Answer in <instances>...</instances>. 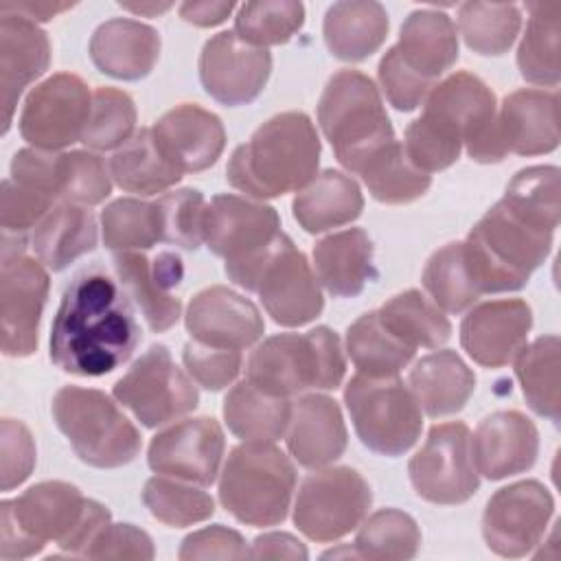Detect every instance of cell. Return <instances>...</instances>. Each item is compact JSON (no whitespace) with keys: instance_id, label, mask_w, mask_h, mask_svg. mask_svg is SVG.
Listing matches in <instances>:
<instances>
[{"instance_id":"f546056e","label":"cell","mask_w":561,"mask_h":561,"mask_svg":"<svg viewBox=\"0 0 561 561\" xmlns=\"http://www.w3.org/2000/svg\"><path fill=\"white\" fill-rule=\"evenodd\" d=\"M392 48L405 68L436 85V79L458 59V33L447 13L419 9L405 18Z\"/></svg>"},{"instance_id":"11a10c76","label":"cell","mask_w":561,"mask_h":561,"mask_svg":"<svg viewBox=\"0 0 561 561\" xmlns=\"http://www.w3.org/2000/svg\"><path fill=\"white\" fill-rule=\"evenodd\" d=\"M403 149L414 167L425 173H434L451 167L458 160L462 145L443 134L425 116H419L405 129Z\"/></svg>"},{"instance_id":"5bb4252c","label":"cell","mask_w":561,"mask_h":561,"mask_svg":"<svg viewBox=\"0 0 561 561\" xmlns=\"http://www.w3.org/2000/svg\"><path fill=\"white\" fill-rule=\"evenodd\" d=\"M408 473L414 491L440 506L467 502L480 486V473L471 458V432L465 423H438L423 447L412 456Z\"/></svg>"},{"instance_id":"277c9868","label":"cell","mask_w":561,"mask_h":561,"mask_svg":"<svg viewBox=\"0 0 561 561\" xmlns=\"http://www.w3.org/2000/svg\"><path fill=\"white\" fill-rule=\"evenodd\" d=\"M318 123L337 162L351 173L394 142V129L373 79L359 70L335 72L320 96Z\"/></svg>"},{"instance_id":"f1b7e54d","label":"cell","mask_w":561,"mask_h":561,"mask_svg":"<svg viewBox=\"0 0 561 561\" xmlns=\"http://www.w3.org/2000/svg\"><path fill=\"white\" fill-rule=\"evenodd\" d=\"M160 57V35L149 24L129 18L103 22L90 37L92 64L114 79L138 81Z\"/></svg>"},{"instance_id":"ffe728a7","label":"cell","mask_w":561,"mask_h":561,"mask_svg":"<svg viewBox=\"0 0 561 561\" xmlns=\"http://www.w3.org/2000/svg\"><path fill=\"white\" fill-rule=\"evenodd\" d=\"M224 447V432L215 419H184L151 438L147 462L160 476L208 486L219 473Z\"/></svg>"},{"instance_id":"5b68a950","label":"cell","mask_w":561,"mask_h":561,"mask_svg":"<svg viewBox=\"0 0 561 561\" xmlns=\"http://www.w3.org/2000/svg\"><path fill=\"white\" fill-rule=\"evenodd\" d=\"M344 373L342 344L329 327L272 335L252 351L245 366L252 386L285 399L305 390H335Z\"/></svg>"},{"instance_id":"03108f58","label":"cell","mask_w":561,"mask_h":561,"mask_svg":"<svg viewBox=\"0 0 561 561\" xmlns=\"http://www.w3.org/2000/svg\"><path fill=\"white\" fill-rule=\"evenodd\" d=\"M121 7L131 13H138V15H158V13H164L167 9H171V2H140V4L121 2Z\"/></svg>"},{"instance_id":"681fc988","label":"cell","mask_w":561,"mask_h":561,"mask_svg":"<svg viewBox=\"0 0 561 561\" xmlns=\"http://www.w3.org/2000/svg\"><path fill=\"white\" fill-rule=\"evenodd\" d=\"M103 243L114 252L149 250L160 241L158 210L153 202L121 197L101 213Z\"/></svg>"},{"instance_id":"836d02e7","label":"cell","mask_w":561,"mask_h":561,"mask_svg":"<svg viewBox=\"0 0 561 561\" xmlns=\"http://www.w3.org/2000/svg\"><path fill=\"white\" fill-rule=\"evenodd\" d=\"M388 13L373 0H346L329 7L322 24L324 44L342 61L370 57L388 35Z\"/></svg>"},{"instance_id":"f907efd6","label":"cell","mask_w":561,"mask_h":561,"mask_svg":"<svg viewBox=\"0 0 561 561\" xmlns=\"http://www.w3.org/2000/svg\"><path fill=\"white\" fill-rule=\"evenodd\" d=\"M136 127V105L131 96L116 88H96L92 92V110L81 142L96 151L123 147Z\"/></svg>"},{"instance_id":"680465c9","label":"cell","mask_w":561,"mask_h":561,"mask_svg":"<svg viewBox=\"0 0 561 561\" xmlns=\"http://www.w3.org/2000/svg\"><path fill=\"white\" fill-rule=\"evenodd\" d=\"M0 456H2V471H0V486L2 491H11L22 484L33 467H35V440L28 427L15 419H2L0 425Z\"/></svg>"},{"instance_id":"9c48e42d","label":"cell","mask_w":561,"mask_h":561,"mask_svg":"<svg viewBox=\"0 0 561 561\" xmlns=\"http://www.w3.org/2000/svg\"><path fill=\"white\" fill-rule=\"evenodd\" d=\"M276 208L239 195H215L204 215V243L226 261V274L254 291L259 272L280 237Z\"/></svg>"},{"instance_id":"44dd1931","label":"cell","mask_w":561,"mask_h":561,"mask_svg":"<svg viewBox=\"0 0 561 561\" xmlns=\"http://www.w3.org/2000/svg\"><path fill=\"white\" fill-rule=\"evenodd\" d=\"M184 324L191 340L230 351L252 346L265 329L256 305L221 285L206 287L191 298Z\"/></svg>"},{"instance_id":"cb8c5ba5","label":"cell","mask_w":561,"mask_h":561,"mask_svg":"<svg viewBox=\"0 0 561 561\" xmlns=\"http://www.w3.org/2000/svg\"><path fill=\"white\" fill-rule=\"evenodd\" d=\"M114 270L151 331L162 333L178 322L182 305L173 296V289L184 276L178 254L160 252L156 259H147L140 252H118L114 256Z\"/></svg>"},{"instance_id":"8fae6325","label":"cell","mask_w":561,"mask_h":561,"mask_svg":"<svg viewBox=\"0 0 561 561\" xmlns=\"http://www.w3.org/2000/svg\"><path fill=\"white\" fill-rule=\"evenodd\" d=\"M423 116L456 138L476 162L506 158L497 127V105L491 88L471 72H454L425 99Z\"/></svg>"},{"instance_id":"ab89813d","label":"cell","mask_w":561,"mask_h":561,"mask_svg":"<svg viewBox=\"0 0 561 561\" xmlns=\"http://www.w3.org/2000/svg\"><path fill=\"white\" fill-rule=\"evenodd\" d=\"M377 316L392 335L412 348H438L451 335V324L443 309L416 289L392 296L377 309Z\"/></svg>"},{"instance_id":"f5cc1de1","label":"cell","mask_w":561,"mask_h":561,"mask_svg":"<svg viewBox=\"0 0 561 561\" xmlns=\"http://www.w3.org/2000/svg\"><path fill=\"white\" fill-rule=\"evenodd\" d=\"M112 173L101 156L90 151H68L57 156L59 197L79 206L101 204L112 193Z\"/></svg>"},{"instance_id":"be15d7a7","label":"cell","mask_w":561,"mask_h":561,"mask_svg":"<svg viewBox=\"0 0 561 561\" xmlns=\"http://www.w3.org/2000/svg\"><path fill=\"white\" fill-rule=\"evenodd\" d=\"M234 9V2H184L180 15L184 22L195 26H217Z\"/></svg>"},{"instance_id":"d4e9b609","label":"cell","mask_w":561,"mask_h":561,"mask_svg":"<svg viewBox=\"0 0 561 561\" xmlns=\"http://www.w3.org/2000/svg\"><path fill=\"white\" fill-rule=\"evenodd\" d=\"M539 454L535 423L517 410H500L480 421L471 436L476 471L489 480H502L528 471Z\"/></svg>"},{"instance_id":"8d00e7d4","label":"cell","mask_w":561,"mask_h":561,"mask_svg":"<svg viewBox=\"0 0 561 561\" xmlns=\"http://www.w3.org/2000/svg\"><path fill=\"white\" fill-rule=\"evenodd\" d=\"M528 24L517 48V66L528 83L554 88L559 83V37H561V2H528Z\"/></svg>"},{"instance_id":"7c38bea8","label":"cell","mask_w":561,"mask_h":561,"mask_svg":"<svg viewBox=\"0 0 561 561\" xmlns=\"http://www.w3.org/2000/svg\"><path fill=\"white\" fill-rule=\"evenodd\" d=\"M373 493L359 471L331 467L311 473L296 497L294 524L311 541H335L368 515Z\"/></svg>"},{"instance_id":"8992f818","label":"cell","mask_w":561,"mask_h":561,"mask_svg":"<svg viewBox=\"0 0 561 561\" xmlns=\"http://www.w3.org/2000/svg\"><path fill=\"white\" fill-rule=\"evenodd\" d=\"M552 234L515 215L502 199L491 206L465 239L482 294L522 289L550 254Z\"/></svg>"},{"instance_id":"4dcf8cb0","label":"cell","mask_w":561,"mask_h":561,"mask_svg":"<svg viewBox=\"0 0 561 561\" xmlns=\"http://www.w3.org/2000/svg\"><path fill=\"white\" fill-rule=\"evenodd\" d=\"M410 390L425 414L438 419L465 408L476 388L473 370L456 351H436L421 357L408 377Z\"/></svg>"},{"instance_id":"f6af8a7d","label":"cell","mask_w":561,"mask_h":561,"mask_svg":"<svg viewBox=\"0 0 561 561\" xmlns=\"http://www.w3.org/2000/svg\"><path fill=\"white\" fill-rule=\"evenodd\" d=\"M502 202L528 224L554 232L559 226V169L541 164L517 171Z\"/></svg>"},{"instance_id":"4316f807","label":"cell","mask_w":561,"mask_h":561,"mask_svg":"<svg viewBox=\"0 0 561 561\" xmlns=\"http://www.w3.org/2000/svg\"><path fill=\"white\" fill-rule=\"evenodd\" d=\"M506 156H541L559 145V96L554 90L524 88L511 92L497 112Z\"/></svg>"},{"instance_id":"db71d44e","label":"cell","mask_w":561,"mask_h":561,"mask_svg":"<svg viewBox=\"0 0 561 561\" xmlns=\"http://www.w3.org/2000/svg\"><path fill=\"white\" fill-rule=\"evenodd\" d=\"M57 193L18 178H7L0 193V224L4 232L24 234L35 228L53 208Z\"/></svg>"},{"instance_id":"d6986e66","label":"cell","mask_w":561,"mask_h":561,"mask_svg":"<svg viewBox=\"0 0 561 561\" xmlns=\"http://www.w3.org/2000/svg\"><path fill=\"white\" fill-rule=\"evenodd\" d=\"M270 72V50L245 44L234 31L213 35L199 55L202 85L224 105L252 103L267 85Z\"/></svg>"},{"instance_id":"816d5d0a","label":"cell","mask_w":561,"mask_h":561,"mask_svg":"<svg viewBox=\"0 0 561 561\" xmlns=\"http://www.w3.org/2000/svg\"><path fill=\"white\" fill-rule=\"evenodd\" d=\"M160 241L175 243L184 250H197L204 241L206 202L197 188L162 193L156 202Z\"/></svg>"},{"instance_id":"3957f363","label":"cell","mask_w":561,"mask_h":561,"mask_svg":"<svg viewBox=\"0 0 561 561\" xmlns=\"http://www.w3.org/2000/svg\"><path fill=\"white\" fill-rule=\"evenodd\" d=\"M320 164V138L302 112H283L265 121L245 145H239L226 167L230 186L272 199L302 191Z\"/></svg>"},{"instance_id":"7bdbcfd3","label":"cell","mask_w":561,"mask_h":561,"mask_svg":"<svg viewBox=\"0 0 561 561\" xmlns=\"http://www.w3.org/2000/svg\"><path fill=\"white\" fill-rule=\"evenodd\" d=\"M368 193L383 204H408L425 195L432 184L430 173L414 167L399 140L373 156L357 173Z\"/></svg>"},{"instance_id":"484cf974","label":"cell","mask_w":561,"mask_h":561,"mask_svg":"<svg viewBox=\"0 0 561 561\" xmlns=\"http://www.w3.org/2000/svg\"><path fill=\"white\" fill-rule=\"evenodd\" d=\"M50 64V42L37 22L0 11V99L2 131L7 134L18 99Z\"/></svg>"},{"instance_id":"6f0895ef","label":"cell","mask_w":561,"mask_h":561,"mask_svg":"<svg viewBox=\"0 0 561 561\" xmlns=\"http://www.w3.org/2000/svg\"><path fill=\"white\" fill-rule=\"evenodd\" d=\"M377 75L388 103L399 112L416 110L434 88V83L421 79L410 68H405L394 48H390L381 57Z\"/></svg>"},{"instance_id":"d590c367","label":"cell","mask_w":561,"mask_h":561,"mask_svg":"<svg viewBox=\"0 0 561 561\" xmlns=\"http://www.w3.org/2000/svg\"><path fill=\"white\" fill-rule=\"evenodd\" d=\"M289 416V399L267 394L248 379L237 383L224 399L226 425L241 440L274 443L287 434Z\"/></svg>"},{"instance_id":"d6a6232c","label":"cell","mask_w":561,"mask_h":561,"mask_svg":"<svg viewBox=\"0 0 561 561\" xmlns=\"http://www.w3.org/2000/svg\"><path fill=\"white\" fill-rule=\"evenodd\" d=\"M291 208L300 228L318 234L355 221L362 215L364 197L353 178L342 171L327 169L298 191Z\"/></svg>"},{"instance_id":"2e32d148","label":"cell","mask_w":561,"mask_h":561,"mask_svg":"<svg viewBox=\"0 0 561 561\" xmlns=\"http://www.w3.org/2000/svg\"><path fill=\"white\" fill-rule=\"evenodd\" d=\"M22 250L7 252L0 272V346L7 357L35 353L39 320L48 296V272Z\"/></svg>"},{"instance_id":"83f0119b","label":"cell","mask_w":561,"mask_h":561,"mask_svg":"<svg viewBox=\"0 0 561 561\" xmlns=\"http://www.w3.org/2000/svg\"><path fill=\"white\" fill-rule=\"evenodd\" d=\"M348 443L340 405L324 394H305L291 405L287 449L305 469H322L337 460Z\"/></svg>"},{"instance_id":"7dc6e473","label":"cell","mask_w":561,"mask_h":561,"mask_svg":"<svg viewBox=\"0 0 561 561\" xmlns=\"http://www.w3.org/2000/svg\"><path fill=\"white\" fill-rule=\"evenodd\" d=\"M142 502L158 522L173 528L193 526L215 513V502L206 491L169 476L149 478L142 489Z\"/></svg>"},{"instance_id":"ee69618b","label":"cell","mask_w":561,"mask_h":561,"mask_svg":"<svg viewBox=\"0 0 561 561\" xmlns=\"http://www.w3.org/2000/svg\"><path fill=\"white\" fill-rule=\"evenodd\" d=\"M421 546L419 524L403 511L381 508L373 513L355 537V554L373 561H405Z\"/></svg>"},{"instance_id":"603a6c76","label":"cell","mask_w":561,"mask_h":561,"mask_svg":"<svg viewBox=\"0 0 561 561\" xmlns=\"http://www.w3.org/2000/svg\"><path fill=\"white\" fill-rule=\"evenodd\" d=\"M151 136L164 160L182 175L210 169L226 147L221 118L195 103L164 112L151 127Z\"/></svg>"},{"instance_id":"6125c7cd","label":"cell","mask_w":561,"mask_h":561,"mask_svg":"<svg viewBox=\"0 0 561 561\" xmlns=\"http://www.w3.org/2000/svg\"><path fill=\"white\" fill-rule=\"evenodd\" d=\"M252 559H307V548L289 533H265L252 541Z\"/></svg>"},{"instance_id":"bcb514c9","label":"cell","mask_w":561,"mask_h":561,"mask_svg":"<svg viewBox=\"0 0 561 561\" xmlns=\"http://www.w3.org/2000/svg\"><path fill=\"white\" fill-rule=\"evenodd\" d=\"M522 26L517 4L465 2L458 9V28L465 44L480 55H504Z\"/></svg>"},{"instance_id":"9f6ffc18","label":"cell","mask_w":561,"mask_h":561,"mask_svg":"<svg viewBox=\"0 0 561 561\" xmlns=\"http://www.w3.org/2000/svg\"><path fill=\"white\" fill-rule=\"evenodd\" d=\"M184 366L191 375L193 381H197L206 390H224L230 386L239 370H241V351H230V348H213L204 346L195 340L184 344L182 351Z\"/></svg>"},{"instance_id":"ba28073f","label":"cell","mask_w":561,"mask_h":561,"mask_svg":"<svg viewBox=\"0 0 561 561\" xmlns=\"http://www.w3.org/2000/svg\"><path fill=\"white\" fill-rule=\"evenodd\" d=\"M50 412L79 460L90 467L116 469L140 451V432L101 390L64 386L55 392Z\"/></svg>"},{"instance_id":"e575fe53","label":"cell","mask_w":561,"mask_h":561,"mask_svg":"<svg viewBox=\"0 0 561 561\" xmlns=\"http://www.w3.org/2000/svg\"><path fill=\"white\" fill-rule=\"evenodd\" d=\"M35 256L53 272L66 270L72 261L94 250L96 221L92 213L79 204H57L33 230Z\"/></svg>"},{"instance_id":"4fadbf2b","label":"cell","mask_w":561,"mask_h":561,"mask_svg":"<svg viewBox=\"0 0 561 561\" xmlns=\"http://www.w3.org/2000/svg\"><path fill=\"white\" fill-rule=\"evenodd\" d=\"M114 399L147 425H167L197 408L193 379L175 366L164 344L149 346L114 383Z\"/></svg>"},{"instance_id":"6da1fadb","label":"cell","mask_w":561,"mask_h":561,"mask_svg":"<svg viewBox=\"0 0 561 561\" xmlns=\"http://www.w3.org/2000/svg\"><path fill=\"white\" fill-rule=\"evenodd\" d=\"M140 342L129 296L101 270L79 272L64 289L50 327V362L77 377L125 364Z\"/></svg>"},{"instance_id":"9a60e30c","label":"cell","mask_w":561,"mask_h":561,"mask_svg":"<svg viewBox=\"0 0 561 561\" xmlns=\"http://www.w3.org/2000/svg\"><path fill=\"white\" fill-rule=\"evenodd\" d=\"M92 110L85 81L57 72L35 85L20 114L22 138L42 151H57L81 140Z\"/></svg>"},{"instance_id":"e7e4bbea","label":"cell","mask_w":561,"mask_h":561,"mask_svg":"<svg viewBox=\"0 0 561 561\" xmlns=\"http://www.w3.org/2000/svg\"><path fill=\"white\" fill-rule=\"evenodd\" d=\"M70 2H2L0 11H9V13H18L24 15L33 22H48L53 20L57 13L70 9Z\"/></svg>"},{"instance_id":"e0dca14e","label":"cell","mask_w":561,"mask_h":561,"mask_svg":"<svg viewBox=\"0 0 561 561\" xmlns=\"http://www.w3.org/2000/svg\"><path fill=\"white\" fill-rule=\"evenodd\" d=\"M552 511L554 500L541 482L508 484L486 502L482 515L484 541L500 557H526L541 541Z\"/></svg>"},{"instance_id":"60d3db41","label":"cell","mask_w":561,"mask_h":561,"mask_svg":"<svg viewBox=\"0 0 561 561\" xmlns=\"http://www.w3.org/2000/svg\"><path fill=\"white\" fill-rule=\"evenodd\" d=\"M423 287L432 302L449 313H462L482 296L465 241L447 243L430 256L423 270Z\"/></svg>"},{"instance_id":"7402d4cb","label":"cell","mask_w":561,"mask_h":561,"mask_svg":"<svg viewBox=\"0 0 561 561\" xmlns=\"http://www.w3.org/2000/svg\"><path fill=\"white\" fill-rule=\"evenodd\" d=\"M530 327L533 311L524 300H489L462 318L460 344L476 364L500 368L522 353Z\"/></svg>"},{"instance_id":"91938a15","label":"cell","mask_w":561,"mask_h":561,"mask_svg":"<svg viewBox=\"0 0 561 561\" xmlns=\"http://www.w3.org/2000/svg\"><path fill=\"white\" fill-rule=\"evenodd\" d=\"M88 559H153L151 537L131 524H107L85 552Z\"/></svg>"},{"instance_id":"1f68e13d","label":"cell","mask_w":561,"mask_h":561,"mask_svg":"<svg viewBox=\"0 0 561 561\" xmlns=\"http://www.w3.org/2000/svg\"><path fill=\"white\" fill-rule=\"evenodd\" d=\"M316 278L337 298L362 294L373 278V241L362 228H348L320 239L313 248Z\"/></svg>"},{"instance_id":"74e56055","label":"cell","mask_w":561,"mask_h":561,"mask_svg":"<svg viewBox=\"0 0 561 561\" xmlns=\"http://www.w3.org/2000/svg\"><path fill=\"white\" fill-rule=\"evenodd\" d=\"M110 173L123 191L138 195L164 193L182 180V173L171 167L156 147L151 127L136 131L112 156Z\"/></svg>"},{"instance_id":"ac0fdd59","label":"cell","mask_w":561,"mask_h":561,"mask_svg":"<svg viewBox=\"0 0 561 561\" xmlns=\"http://www.w3.org/2000/svg\"><path fill=\"white\" fill-rule=\"evenodd\" d=\"M254 291L276 324L302 327L322 313L324 298L307 256L280 234L265 259Z\"/></svg>"},{"instance_id":"30bf717a","label":"cell","mask_w":561,"mask_h":561,"mask_svg":"<svg viewBox=\"0 0 561 561\" xmlns=\"http://www.w3.org/2000/svg\"><path fill=\"white\" fill-rule=\"evenodd\" d=\"M344 403L362 445L375 454L401 456L421 436V405L397 377L357 373L344 388Z\"/></svg>"},{"instance_id":"94428289","label":"cell","mask_w":561,"mask_h":561,"mask_svg":"<svg viewBox=\"0 0 561 561\" xmlns=\"http://www.w3.org/2000/svg\"><path fill=\"white\" fill-rule=\"evenodd\" d=\"M182 561H193V559H245L250 557V550L243 541V537L226 528L221 524L202 528L184 537L182 548L178 552Z\"/></svg>"},{"instance_id":"f35d334b","label":"cell","mask_w":561,"mask_h":561,"mask_svg":"<svg viewBox=\"0 0 561 561\" xmlns=\"http://www.w3.org/2000/svg\"><path fill=\"white\" fill-rule=\"evenodd\" d=\"M346 353L359 375L397 377L412 362L416 348L392 335L377 311H368L348 327Z\"/></svg>"},{"instance_id":"52a82bcc","label":"cell","mask_w":561,"mask_h":561,"mask_svg":"<svg viewBox=\"0 0 561 561\" xmlns=\"http://www.w3.org/2000/svg\"><path fill=\"white\" fill-rule=\"evenodd\" d=\"M294 489L291 460L272 443L245 440L221 469L219 502L245 526H276L287 517Z\"/></svg>"},{"instance_id":"7a4b0ae2","label":"cell","mask_w":561,"mask_h":561,"mask_svg":"<svg viewBox=\"0 0 561 561\" xmlns=\"http://www.w3.org/2000/svg\"><path fill=\"white\" fill-rule=\"evenodd\" d=\"M110 524V511L61 480L39 482L0 504V559H28L57 541L68 554L85 557Z\"/></svg>"},{"instance_id":"c3c4849f","label":"cell","mask_w":561,"mask_h":561,"mask_svg":"<svg viewBox=\"0 0 561 561\" xmlns=\"http://www.w3.org/2000/svg\"><path fill=\"white\" fill-rule=\"evenodd\" d=\"M305 24V7L291 0L245 2L234 18V33L245 44L267 48L287 44Z\"/></svg>"},{"instance_id":"b9f144b4","label":"cell","mask_w":561,"mask_h":561,"mask_svg":"<svg viewBox=\"0 0 561 561\" xmlns=\"http://www.w3.org/2000/svg\"><path fill=\"white\" fill-rule=\"evenodd\" d=\"M559 348L557 335H541L515 357V377L526 403L552 423H557L561 414Z\"/></svg>"}]
</instances>
